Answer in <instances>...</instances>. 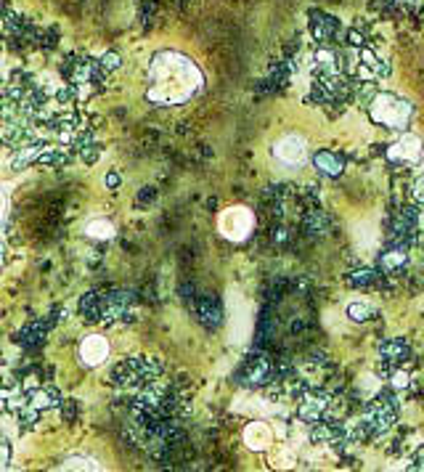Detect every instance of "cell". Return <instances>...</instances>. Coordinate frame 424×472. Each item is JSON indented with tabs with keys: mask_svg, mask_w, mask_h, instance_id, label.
Listing matches in <instances>:
<instances>
[{
	"mask_svg": "<svg viewBox=\"0 0 424 472\" xmlns=\"http://www.w3.org/2000/svg\"><path fill=\"white\" fill-rule=\"evenodd\" d=\"M199 88H202V72L188 56L175 51H162L154 56L149 67V88H146V96L152 104L159 106L186 104L191 96H196Z\"/></svg>",
	"mask_w": 424,
	"mask_h": 472,
	"instance_id": "obj_1",
	"label": "cell"
},
{
	"mask_svg": "<svg viewBox=\"0 0 424 472\" xmlns=\"http://www.w3.org/2000/svg\"><path fill=\"white\" fill-rule=\"evenodd\" d=\"M372 119L376 125H387V128H403L411 119V104L395 93H376L372 101Z\"/></svg>",
	"mask_w": 424,
	"mask_h": 472,
	"instance_id": "obj_2",
	"label": "cell"
},
{
	"mask_svg": "<svg viewBox=\"0 0 424 472\" xmlns=\"http://www.w3.org/2000/svg\"><path fill=\"white\" fill-rule=\"evenodd\" d=\"M254 226V215L250 207H228V210H223V215L218 218V228H221V234L225 239H231V242H241V239H247L250 231H252Z\"/></svg>",
	"mask_w": 424,
	"mask_h": 472,
	"instance_id": "obj_3",
	"label": "cell"
},
{
	"mask_svg": "<svg viewBox=\"0 0 424 472\" xmlns=\"http://www.w3.org/2000/svg\"><path fill=\"white\" fill-rule=\"evenodd\" d=\"M273 157H276L281 165H287V168L303 165L307 157L305 138H303V135H284V138H279V141L273 144Z\"/></svg>",
	"mask_w": 424,
	"mask_h": 472,
	"instance_id": "obj_4",
	"label": "cell"
},
{
	"mask_svg": "<svg viewBox=\"0 0 424 472\" xmlns=\"http://www.w3.org/2000/svg\"><path fill=\"white\" fill-rule=\"evenodd\" d=\"M422 138L414 133H403L390 149H387V157L392 162H406V165H414L422 159Z\"/></svg>",
	"mask_w": 424,
	"mask_h": 472,
	"instance_id": "obj_5",
	"label": "cell"
},
{
	"mask_svg": "<svg viewBox=\"0 0 424 472\" xmlns=\"http://www.w3.org/2000/svg\"><path fill=\"white\" fill-rule=\"evenodd\" d=\"M80 358H83L85 366H99L109 358V342L103 335H90L83 340L80 345Z\"/></svg>",
	"mask_w": 424,
	"mask_h": 472,
	"instance_id": "obj_6",
	"label": "cell"
},
{
	"mask_svg": "<svg viewBox=\"0 0 424 472\" xmlns=\"http://www.w3.org/2000/svg\"><path fill=\"white\" fill-rule=\"evenodd\" d=\"M366 422L372 427V433H385L390 430V424L395 422V406L387 401H376V404L366 411Z\"/></svg>",
	"mask_w": 424,
	"mask_h": 472,
	"instance_id": "obj_7",
	"label": "cell"
},
{
	"mask_svg": "<svg viewBox=\"0 0 424 472\" xmlns=\"http://www.w3.org/2000/svg\"><path fill=\"white\" fill-rule=\"evenodd\" d=\"M244 443L252 449V451H265L273 443V433L265 422H250L244 427Z\"/></svg>",
	"mask_w": 424,
	"mask_h": 472,
	"instance_id": "obj_8",
	"label": "cell"
},
{
	"mask_svg": "<svg viewBox=\"0 0 424 472\" xmlns=\"http://www.w3.org/2000/svg\"><path fill=\"white\" fill-rule=\"evenodd\" d=\"M231 311H234V316H231V335L236 342H244L247 340V332H250V316H247V305L241 303V297H239V292H231Z\"/></svg>",
	"mask_w": 424,
	"mask_h": 472,
	"instance_id": "obj_9",
	"label": "cell"
},
{
	"mask_svg": "<svg viewBox=\"0 0 424 472\" xmlns=\"http://www.w3.org/2000/svg\"><path fill=\"white\" fill-rule=\"evenodd\" d=\"M326 409H329L326 395H305L297 406V414H300V420L305 422H319V417L326 414Z\"/></svg>",
	"mask_w": 424,
	"mask_h": 472,
	"instance_id": "obj_10",
	"label": "cell"
},
{
	"mask_svg": "<svg viewBox=\"0 0 424 472\" xmlns=\"http://www.w3.org/2000/svg\"><path fill=\"white\" fill-rule=\"evenodd\" d=\"M313 165L319 168V173L323 175H329V178H337L339 173L345 170V162H342V157L334 152H319L313 157Z\"/></svg>",
	"mask_w": 424,
	"mask_h": 472,
	"instance_id": "obj_11",
	"label": "cell"
},
{
	"mask_svg": "<svg viewBox=\"0 0 424 472\" xmlns=\"http://www.w3.org/2000/svg\"><path fill=\"white\" fill-rule=\"evenodd\" d=\"M27 401V406H30V411H34V414H40V411H48V409H53V406L59 404V393L51 388H43V390H34L30 398H24Z\"/></svg>",
	"mask_w": 424,
	"mask_h": 472,
	"instance_id": "obj_12",
	"label": "cell"
},
{
	"mask_svg": "<svg viewBox=\"0 0 424 472\" xmlns=\"http://www.w3.org/2000/svg\"><path fill=\"white\" fill-rule=\"evenodd\" d=\"M358 75L363 77V80H369V77H379L382 75V64H379V59L374 56V53L363 51L358 56Z\"/></svg>",
	"mask_w": 424,
	"mask_h": 472,
	"instance_id": "obj_13",
	"label": "cell"
},
{
	"mask_svg": "<svg viewBox=\"0 0 424 472\" xmlns=\"http://www.w3.org/2000/svg\"><path fill=\"white\" fill-rule=\"evenodd\" d=\"M85 236H90V239H112L114 236V226L106 218H93L85 223Z\"/></svg>",
	"mask_w": 424,
	"mask_h": 472,
	"instance_id": "obj_14",
	"label": "cell"
},
{
	"mask_svg": "<svg viewBox=\"0 0 424 472\" xmlns=\"http://www.w3.org/2000/svg\"><path fill=\"white\" fill-rule=\"evenodd\" d=\"M406 257H408L406 247H392V250H387V253L382 255V268L395 273V271H401L406 266Z\"/></svg>",
	"mask_w": 424,
	"mask_h": 472,
	"instance_id": "obj_15",
	"label": "cell"
},
{
	"mask_svg": "<svg viewBox=\"0 0 424 472\" xmlns=\"http://www.w3.org/2000/svg\"><path fill=\"white\" fill-rule=\"evenodd\" d=\"M382 355H385V361H387V364L401 366V364L408 358V348L403 345V342H385V345H382Z\"/></svg>",
	"mask_w": 424,
	"mask_h": 472,
	"instance_id": "obj_16",
	"label": "cell"
},
{
	"mask_svg": "<svg viewBox=\"0 0 424 472\" xmlns=\"http://www.w3.org/2000/svg\"><path fill=\"white\" fill-rule=\"evenodd\" d=\"M61 467L64 470H99L101 464L96 459H90V456H67L61 462Z\"/></svg>",
	"mask_w": 424,
	"mask_h": 472,
	"instance_id": "obj_17",
	"label": "cell"
},
{
	"mask_svg": "<svg viewBox=\"0 0 424 472\" xmlns=\"http://www.w3.org/2000/svg\"><path fill=\"white\" fill-rule=\"evenodd\" d=\"M372 313H374V308L366 300H356V303H350L347 305V316L353 321H366V319H372Z\"/></svg>",
	"mask_w": 424,
	"mask_h": 472,
	"instance_id": "obj_18",
	"label": "cell"
},
{
	"mask_svg": "<svg viewBox=\"0 0 424 472\" xmlns=\"http://www.w3.org/2000/svg\"><path fill=\"white\" fill-rule=\"evenodd\" d=\"M414 197H416V202L424 204V175H419L416 181H414Z\"/></svg>",
	"mask_w": 424,
	"mask_h": 472,
	"instance_id": "obj_19",
	"label": "cell"
},
{
	"mask_svg": "<svg viewBox=\"0 0 424 472\" xmlns=\"http://www.w3.org/2000/svg\"><path fill=\"white\" fill-rule=\"evenodd\" d=\"M8 456H11V449H8V440H3V459H0V464H3V467H8Z\"/></svg>",
	"mask_w": 424,
	"mask_h": 472,
	"instance_id": "obj_20",
	"label": "cell"
},
{
	"mask_svg": "<svg viewBox=\"0 0 424 472\" xmlns=\"http://www.w3.org/2000/svg\"><path fill=\"white\" fill-rule=\"evenodd\" d=\"M416 467H422V470H424V449L419 451V454H416Z\"/></svg>",
	"mask_w": 424,
	"mask_h": 472,
	"instance_id": "obj_21",
	"label": "cell"
},
{
	"mask_svg": "<svg viewBox=\"0 0 424 472\" xmlns=\"http://www.w3.org/2000/svg\"><path fill=\"white\" fill-rule=\"evenodd\" d=\"M106 184H109V186H117V184H119V178H117V175H114V173H112V175L106 178Z\"/></svg>",
	"mask_w": 424,
	"mask_h": 472,
	"instance_id": "obj_22",
	"label": "cell"
}]
</instances>
